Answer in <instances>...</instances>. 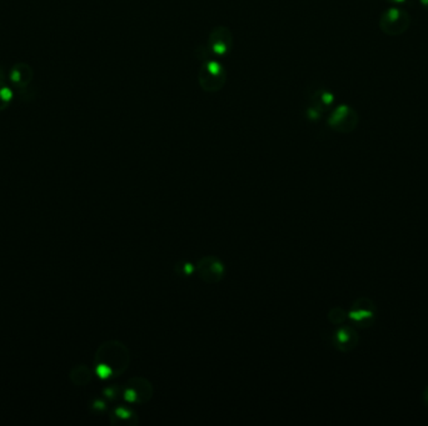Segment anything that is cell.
I'll return each instance as SVG.
<instances>
[{"label": "cell", "mask_w": 428, "mask_h": 426, "mask_svg": "<svg viewBox=\"0 0 428 426\" xmlns=\"http://www.w3.org/2000/svg\"><path fill=\"white\" fill-rule=\"evenodd\" d=\"M420 3H421L422 7L428 10V0H420Z\"/></svg>", "instance_id": "16"}, {"label": "cell", "mask_w": 428, "mask_h": 426, "mask_svg": "<svg viewBox=\"0 0 428 426\" xmlns=\"http://www.w3.org/2000/svg\"><path fill=\"white\" fill-rule=\"evenodd\" d=\"M348 316L359 326L368 328L374 322L376 305L372 299L370 298H366V296L359 298L356 302H353L352 310L350 311Z\"/></svg>", "instance_id": "7"}, {"label": "cell", "mask_w": 428, "mask_h": 426, "mask_svg": "<svg viewBox=\"0 0 428 426\" xmlns=\"http://www.w3.org/2000/svg\"><path fill=\"white\" fill-rule=\"evenodd\" d=\"M131 361L129 351L125 344L109 340L98 348L94 357V372L103 380L120 377Z\"/></svg>", "instance_id": "1"}, {"label": "cell", "mask_w": 428, "mask_h": 426, "mask_svg": "<svg viewBox=\"0 0 428 426\" xmlns=\"http://www.w3.org/2000/svg\"><path fill=\"white\" fill-rule=\"evenodd\" d=\"M378 25L385 34L398 36L407 32L411 25V15L400 8H389L381 14Z\"/></svg>", "instance_id": "4"}, {"label": "cell", "mask_w": 428, "mask_h": 426, "mask_svg": "<svg viewBox=\"0 0 428 426\" xmlns=\"http://www.w3.org/2000/svg\"><path fill=\"white\" fill-rule=\"evenodd\" d=\"M359 124V114L348 105H339L328 117V125L339 133H351Z\"/></svg>", "instance_id": "5"}, {"label": "cell", "mask_w": 428, "mask_h": 426, "mask_svg": "<svg viewBox=\"0 0 428 426\" xmlns=\"http://www.w3.org/2000/svg\"><path fill=\"white\" fill-rule=\"evenodd\" d=\"M388 3H392L394 5H400V4H405L407 0H386Z\"/></svg>", "instance_id": "15"}, {"label": "cell", "mask_w": 428, "mask_h": 426, "mask_svg": "<svg viewBox=\"0 0 428 426\" xmlns=\"http://www.w3.org/2000/svg\"><path fill=\"white\" fill-rule=\"evenodd\" d=\"M195 273L203 282L207 284H217L221 282L224 276V265L215 256H204L198 261L195 267Z\"/></svg>", "instance_id": "6"}, {"label": "cell", "mask_w": 428, "mask_h": 426, "mask_svg": "<svg viewBox=\"0 0 428 426\" xmlns=\"http://www.w3.org/2000/svg\"><path fill=\"white\" fill-rule=\"evenodd\" d=\"M227 73L223 64L215 59H206L198 71L200 88L207 93H215L224 87Z\"/></svg>", "instance_id": "2"}, {"label": "cell", "mask_w": 428, "mask_h": 426, "mask_svg": "<svg viewBox=\"0 0 428 426\" xmlns=\"http://www.w3.org/2000/svg\"><path fill=\"white\" fill-rule=\"evenodd\" d=\"M347 314H345V309H342V308H333L331 309V311L328 313V320L331 322L332 324H334V325H339V324L343 323L345 320V317H347Z\"/></svg>", "instance_id": "13"}, {"label": "cell", "mask_w": 428, "mask_h": 426, "mask_svg": "<svg viewBox=\"0 0 428 426\" xmlns=\"http://www.w3.org/2000/svg\"><path fill=\"white\" fill-rule=\"evenodd\" d=\"M425 403H426V405L428 406V388L426 392H425Z\"/></svg>", "instance_id": "17"}, {"label": "cell", "mask_w": 428, "mask_h": 426, "mask_svg": "<svg viewBox=\"0 0 428 426\" xmlns=\"http://www.w3.org/2000/svg\"><path fill=\"white\" fill-rule=\"evenodd\" d=\"M153 396V386L147 379L133 378L127 383L125 398L131 403H147Z\"/></svg>", "instance_id": "8"}, {"label": "cell", "mask_w": 428, "mask_h": 426, "mask_svg": "<svg viewBox=\"0 0 428 426\" xmlns=\"http://www.w3.org/2000/svg\"><path fill=\"white\" fill-rule=\"evenodd\" d=\"M14 99V91L4 80H0V111L9 108Z\"/></svg>", "instance_id": "12"}, {"label": "cell", "mask_w": 428, "mask_h": 426, "mask_svg": "<svg viewBox=\"0 0 428 426\" xmlns=\"http://www.w3.org/2000/svg\"><path fill=\"white\" fill-rule=\"evenodd\" d=\"M69 379L76 386H87L93 379V372L87 365H76L70 370Z\"/></svg>", "instance_id": "11"}, {"label": "cell", "mask_w": 428, "mask_h": 426, "mask_svg": "<svg viewBox=\"0 0 428 426\" xmlns=\"http://www.w3.org/2000/svg\"><path fill=\"white\" fill-rule=\"evenodd\" d=\"M233 47V34L224 25L214 27L208 36L207 44L203 45V59H214L228 54Z\"/></svg>", "instance_id": "3"}, {"label": "cell", "mask_w": 428, "mask_h": 426, "mask_svg": "<svg viewBox=\"0 0 428 426\" xmlns=\"http://www.w3.org/2000/svg\"><path fill=\"white\" fill-rule=\"evenodd\" d=\"M175 271L182 276H191L193 273H195V267L189 264L188 261H180L175 267Z\"/></svg>", "instance_id": "14"}, {"label": "cell", "mask_w": 428, "mask_h": 426, "mask_svg": "<svg viewBox=\"0 0 428 426\" xmlns=\"http://www.w3.org/2000/svg\"><path fill=\"white\" fill-rule=\"evenodd\" d=\"M359 337L352 326H342L334 334V346L342 352L354 350L359 345Z\"/></svg>", "instance_id": "10"}, {"label": "cell", "mask_w": 428, "mask_h": 426, "mask_svg": "<svg viewBox=\"0 0 428 426\" xmlns=\"http://www.w3.org/2000/svg\"><path fill=\"white\" fill-rule=\"evenodd\" d=\"M33 78H34L33 68L27 63H17L8 73L9 82L17 89L27 88L33 80Z\"/></svg>", "instance_id": "9"}]
</instances>
